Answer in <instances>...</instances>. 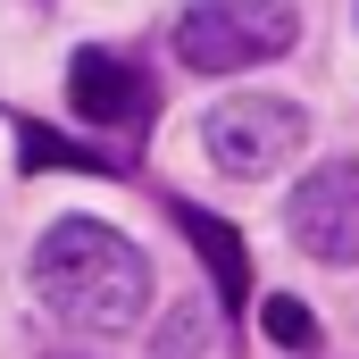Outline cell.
I'll return each mask as SVG.
<instances>
[{"label":"cell","instance_id":"1","mask_svg":"<svg viewBox=\"0 0 359 359\" xmlns=\"http://www.w3.org/2000/svg\"><path fill=\"white\" fill-rule=\"evenodd\" d=\"M34 292H42V309H50L59 326H76V334H126V326H142V309H151V268H142V251H134L117 226H100V217H59V226L34 243Z\"/></svg>","mask_w":359,"mask_h":359},{"label":"cell","instance_id":"7","mask_svg":"<svg viewBox=\"0 0 359 359\" xmlns=\"http://www.w3.org/2000/svg\"><path fill=\"white\" fill-rule=\"evenodd\" d=\"M259 326H268V343L284 359H309V351H318V318H309V301H292V292L259 301Z\"/></svg>","mask_w":359,"mask_h":359},{"label":"cell","instance_id":"5","mask_svg":"<svg viewBox=\"0 0 359 359\" xmlns=\"http://www.w3.org/2000/svg\"><path fill=\"white\" fill-rule=\"evenodd\" d=\"M67 100L92 134H134L151 117V76L126 59V50H76L67 67Z\"/></svg>","mask_w":359,"mask_h":359},{"label":"cell","instance_id":"8","mask_svg":"<svg viewBox=\"0 0 359 359\" xmlns=\"http://www.w3.org/2000/svg\"><path fill=\"white\" fill-rule=\"evenodd\" d=\"M17 159H25V168H100V176L117 168V159H100V151H76V142H59L50 126H25V142H17Z\"/></svg>","mask_w":359,"mask_h":359},{"label":"cell","instance_id":"2","mask_svg":"<svg viewBox=\"0 0 359 359\" xmlns=\"http://www.w3.org/2000/svg\"><path fill=\"white\" fill-rule=\"evenodd\" d=\"M301 42V8L292 0H192L176 17V59L192 76H226V67H259L276 50Z\"/></svg>","mask_w":359,"mask_h":359},{"label":"cell","instance_id":"9","mask_svg":"<svg viewBox=\"0 0 359 359\" xmlns=\"http://www.w3.org/2000/svg\"><path fill=\"white\" fill-rule=\"evenodd\" d=\"M50 359H84V351H50Z\"/></svg>","mask_w":359,"mask_h":359},{"label":"cell","instance_id":"3","mask_svg":"<svg viewBox=\"0 0 359 359\" xmlns=\"http://www.w3.org/2000/svg\"><path fill=\"white\" fill-rule=\"evenodd\" d=\"M301 142H309V117H301L292 100H276V92H226V100L201 117V151H209V168H217V176H243V184L292 168Z\"/></svg>","mask_w":359,"mask_h":359},{"label":"cell","instance_id":"6","mask_svg":"<svg viewBox=\"0 0 359 359\" xmlns=\"http://www.w3.org/2000/svg\"><path fill=\"white\" fill-rule=\"evenodd\" d=\"M176 226L192 234V251H201L209 284H217V301H226V309H243V301H251V251H243V234H234V226H217V217H209V209H192V201L176 209Z\"/></svg>","mask_w":359,"mask_h":359},{"label":"cell","instance_id":"4","mask_svg":"<svg viewBox=\"0 0 359 359\" xmlns=\"http://www.w3.org/2000/svg\"><path fill=\"white\" fill-rule=\"evenodd\" d=\"M284 226L318 268H359V159H334V168L301 176L292 201H284Z\"/></svg>","mask_w":359,"mask_h":359}]
</instances>
